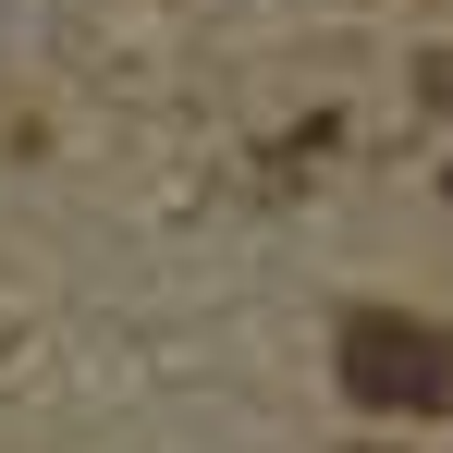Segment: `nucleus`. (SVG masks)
<instances>
[{
    "instance_id": "7ed1b4c3",
    "label": "nucleus",
    "mask_w": 453,
    "mask_h": 453,
    "mask_svg": "<svg viewBox=\"0 0 453 453\" xmlns=\"http://www.w3.org/2000/svg\"><path fill=\"white\" fill-rule=\"evenodd\" d=\"M441 196H453V159H441Z\"/></svg>"
},
{
    "instance_id": "f257e3e1",
    "label": "nucleus",
    "mask_w": 453,
    "mask_h": 453,
    "mask_svg": "<svg viewBox=\"0 0 453 453\" xmlns=\"http://www.w3.org/2000/svg\"><path fill=\"white\" fill-rule=\"evenodd\" d=\"M331 368H343V404H368V417H441L453 404V343L404 306H356Z\"/></svg>"
},
{
    "instance_id": "f03ea898",
    "label": "nucleus",
    "mask_w": 453,
    "mask_h": 453,
    "mask_svg": "<svg viewBox=\"0 0 453 453\" xmlns=\"http://www.w3.org/2000/svg\"><path fill=\"white\" fill-rule=\"evenodd\" d=\"M429 98H441V111H453V50H441V62H429Z\"/></svg>"
}]
</instances>
